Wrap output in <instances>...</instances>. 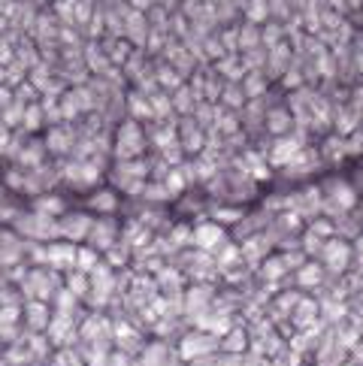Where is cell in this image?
Instances as JSON below:
<instances>
[{
    "label": "cell",
    "mask_w": 363,
    "mask_h": 366,
    "mask_svg": "<svg viewBox=\"0 0 363 366\" xmlns=\"http://www.w3.org/2000/svg\"><path fill=\"white\" fill-rule=\"evenodd\" d=\"M218 352V336H212L206 330H191L188 336H182L179 342V357L182 360H200V357H209Z\"/></svg>",
    "instance_id": "1"
},
{
    "label": "cell",
    "mask_w": 363,
    "mask_h": 366,
    "mask_svg": "<svg viewBox=\"0 0 363 366\" xmlns=\"http://www.w3.org/2000/svg\"><path fill=\"white\" fill-rule=\"evenodd\" d=\"M324 263H327V270L333 276H342L348 270V263H351V246H348L345 239H333V242H324V251H321Z\"/></svg>",
    "instance_id": "2"
},
{
    "label": "cell",
    "mask_w": 363,
    "mask_h": 366,
    "mask_svg": "<svg viewBox=\"0 0 363 366\" xmlns=\"http://www.w3.org/2000/svg\"><path fill=\"white\" fill-rule=\"evenodd\" d=\"M224 242H227L224 230L218 224H212V221H206V224H197L194 230H191V246H197L200 251H206V255H215Z\"/></svg>",
    "instance_id": "3"
},
{
    "label": "cell",
    "mask_w": 363,
    "mask_h": 366,
    "mask_svg": "<svg viewBox=\"0 0 363 366\" xmlns=\"http://www.w3.org/2000/svg\"><path fill=\"white\" fill-rule=\"evenodd\" d=\"M146 140H142V131L136 127V121H127L121 127V140H118V155L121 158H131V155H140Z\"/></svg>",
    "instance_id": "4"
},
{
    "label": "cell",
    "mask_w": 363,
    "mask_h": 366,
    "mask_svg": "<svg viewBox=\"0 0 363 366\" xmlns=\"http://www.w3.org/2000/svg\"><path fill=\"white\" fill-rule=\"evenodd\" d=\"M248 330H242V327H230V330L221 336V342H218V348H221L224 354H245L248 348Z\"/></svg>",
    "instance_id": "5"
},
{
    "label": "cell",
    "mask_w": 363,
    "mask_h": 366,
    "mask_svg": "<svg viewBox=\"0 0 363 366\" xmlns=\"http://www.w3.org/2000/svg\"><path fill=\"white\" fill-rule=\"evenodd\" d=\"M45 261L52 266H64V270H76V246H67V242H55L45 251Z\"/></svg>",
    "instance_id": "6"
},
{
    "label": "cell",
    "mask_w": 363,
    "mask_h": 366,
    "mask_svg": "<svg viewBox=\"0 0 363 366\" xmlns=\"http://www.w3.org/2000/svg\"><path fill=\"white\" fill-rule=\"evenodd\" d=\"M136 363L140 366H170V348H166L164 342H148Z\"/></svg>",
    "instance_id": "7"
},
{
    "label": "cell",
    "mask_w": 363,
    "mask_h": 366,
    "mask_svg": "<svg viewBox=\"0 0 363 366\" xmlns=\"http://www.w3.org/2000/svg\"><path fill=\"white\" fill-rule=\"evenodd\" d=\"M58 233H64L67 239H82V236L91 233V218H85V215H70V218H64V221L58 224Z\"/></svg>",
    "instance_id": "8"
},
{
    "label": "cell",
    "mask_w": 363,
    "mask_h": 366,
    "mask_svg": "<svg viewBox=\"0 0 363 366\" xmlns=\"http://www.w3.org/2000/svg\"><path fill=\"white\" fill-rule=\"evenodd\" d=\"M270 246L272 242L267 239V236H252V239H245V246L239 248V255H242V261L254 263V261H261L263 255H270Z\"/></svg>",
    "instance_id": "9"
},
{
    "label": "cell",
    "mask_w": 363,
    "mask_h": 366,
    "mask_svg": "<svg viewBox=\"0 0 363 366\" xmlns=\"http://www.w3.org/2000/svg\"><path fill=\"white\" fill-rule=\"evenodd\" d=\"M25 315H28V324L34 327V330H45V327H49V321H52V312H49V306H45L43 300L30 303Z\"/></svg>",
    "instance_id": "10"
},
{
    "label": "cell",
    "mask_w": 363,
    "mask_h": 366,
    "mask_svg": "<svg viewBox=\"0 0 363 366\" xmlns=\"http://www.w3.org/2000/svg\"><path fill=\"white\" fill-rule=\"evenodd\" d=\"M324 279H327V270H321L318 263H309V266H300L297 270V281L306 288H318Z\"/></svg>",
    "instance_id": "11"
},
{
    "label": "cell",
    "mask_w": 363,
    "mask_h": 366,
    "mask_svg": "<svg viewBox=\"0 0 363 366\" xmlns=\"http://www.w3.org/2000/svg\"><path fill=\"white\" fill-rule=\"evenodd\" d=\"M267 125H270V131L272 133H278V136H285L287 131H291V125H294V118L287 116V112H276V109H270L267 112Z\"/></svg>",
    "instance_id": "12"
},
{
    "label": "cell",
    "mask_w": 363,
    "mask_h": 366,
    "mask_svg": "<svg viewBox=\"0 0 363 366\" xmlns=\"http://www.w3.org/2000/svg\"><path fill=\"white\" fill-rule=\"evenodd\" d=\"M285 272H287V263L282 261V255H278V257H267V261H263V272H261V276L267 279V281L282 279Z\"/></svg>",
    "instance_id": "13"
},
{
    "label": "cell",
    "mask_w": 363,
    "mask_h": 366,
    "mask_svg": "<svg viewBox=\"0 0 363 366\" xmlns=\"http://www.w3.org/2000/svg\"><path fill=\"white\" fill-rule=\"evenodd\" d=\"M263 88H267V82H263V73H248L245 85H242V94H245V97H254V100H261Z\"/></svg>",
    "instance_id": "14"
},
{
    "label": "cell",
    "mask_w": 363,
    "mask_h": 366,
    "mask_svg": "<svg viewBox=\"0 0 363 366\" xmlns=\"http://www.w3.org/2000/svg\"><path fill=\"white\" fill-rule=\"evenodd\" d=\"M94 230V242H97V248H109V242L116 239V227H109L106 230V221H100L97 227H91Z\"/></svg>",
    "instance_id": "15"
},
{
    "label": "cell",
    "mask_w": 363,
    "mask_h": 366,
    "mask_svg": "<svg viewBox=\"0 0 363 366\" xmlns=\"http://www.w3.org/2000/svg\"><path fill=\"white\" fill-rule=\"evenodd\" d=\"M221 100H224V106H230V109H242V100H245V94H242L239 85H233V88H224Z\"/></svg>",
    "instance_id": "16"
},
{
    "label": "cell",
    "mask_w": 363,
    "mask_h": 366,
    "mask_svg": "<svg viewBox=\"0 0 363 366\" xmlns=\"http://www.w3.org/2000/svg\"><path fill=\"white\" fill-rule=\"evenodd\" d=\"M267 12H270V6L263 3V0H252V6H248V19H257V21H261Z\"/></svg>",
    "instance_id": "17"
},
{
    "label": "cell",
    "mask_w": 363,
    "mask_h": 366,
    "mask_svg": "<svg viewBox=\"0 0 363 366\" xmlns=\"http://www.w3.org/2000/svg\"><path fill=\"white\" fill-rule=\"evenodd\" d=\"M91 206H97V209H112V206H116V197H112L109 191H100L97 200H91Z\"/></svg>",
    "instance_id": "18"
},
{
    "label": "cell",
    "mask_w": 363,
    "mask_h": 366,
    "mask_svg": "<svg viewBox=\"0 0 363 366\" xmlns=\"http://www.w3.org/2000/svg\"><path fill=\"white\" fill-rule=\"evenodd\" d=\"M242 366H272V363L263 354H242Z\"/></svg>",
    "instance_id": "19"
},
{
    "label": "cell",
    "mask_w": 363,
    "mask_h": 366,
    "mask_svg": "<svg viewBox=\"0 0 363 366\" xmlns=\"http://www.w3.org/2000/svg\"><path fill=\"white\" fill-rule=\"evenodd\" d=\"M191 366H221V363H218L215 354H209V357H200V360H191Z\"/></svg>",
    "instance_id": "20"
},
{
    "label": "cell",
    "mask_w": 363,
    "mask_h": 366,
    "mask_svg": "<svg viewBox=\"0 0 363 366\" xmlns=\"http://www.w3.org/2000/svg\"><path fill=\"white\" fill-rule=\"evenodd\" d=\"M358 248H360V255H363V236H360V239H358Z\"/></svg>",
    "instance_id": "21"
},
{
    "label": "cell",
    "mask_w": 363,
    "mask_h": 366,
    "mask_svg": "<svg viewBox=\"0 0 363 366\" xmlns=\"http://www.w3.org/2000/svg\"><path fill=\"white\" fill-rule=\"evenodd\" d=\"M339 366H358V363H354V360H345V363H339Z\"/></svg>",
    "instance_id": "22"
}]
</instances>
